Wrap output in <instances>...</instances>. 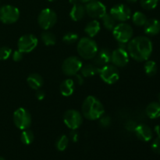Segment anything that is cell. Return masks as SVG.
<instances>
[{"mask_svg": "<svg viewBox=\"0 0 160 160\" xmlns=\"http://www.w3.org/2000/svg\"><path fill=\"white\" fill-rule=\"evenodd\" d=\"M78 54L84 59H92L96 55L98 48L95 40L90 37L81 38L77 46Z\"/></svg>", "mask_w": 160, "mask_h": 160, "instance_id": "3", "label": "cell"}, {"mask_svg": "<svg viewBox=\"0 0 160 160\" xmlns=\"http://www.w3.org/2000/svg\"><path fill=\"white\" fill-rule=\"evenodd\" d=\"M133 34L132 27L125 22H120L112 29V35L119 43L128 44L133 38Z\"/></svg>", "mask_w": 160, "mask_h": 160, "instance_id": "4", "label": "cell"}, {"mask_svg": "<svg viewBox=\"0 0 160 160\" xmlns=\"http://www.w3.org/2000/svg\"><path fill=\"white\" fill-rule=\"evenodd\" d=\"M34 133L29 129L23 130L21 133V135H20V140H21L22 143L24 144V145H31L33 142H34Z\"/></svg>", "mask_w": 160, "mask_h": 160, "instance_id": "27", "label": "cell"}, {"mask_svg": "<svg viewBox=\"0 0 160 160\" xmlns=\"http://www.w3.org/2000/svg\"><path fill=\"white\" fill-rule=\"evenodd\" d=\"M101 19L102 21L103 26L108 31H112V29L117 25V20H115V18L110 13L106 12Z\"/></svg>", "mask_w": 160, "mask_h": 160, "instance_id": "24", "label": "cell"}, {"mask_svg": "<svg viewBox=\"0 0 160 160\" xmlns=\"http://www.w3.org/2000/svg\"><path fill=\"white\" fill-rule=\"evenodd\" d=\"M100 30H101L100 23L97 20H95V19L89 22V23H88L85 28H84L85 33L90 38H94L95 36H96L99 33Z\"/></svg>", "mask_w": 160, "mask_h": 160, "instance_id": "21", "label": "cell"}, {"mask_svg": "<svg viewBox=\"0 0 160 160\" xmlns=\"http://www.w3.org/2000/svg\"><path fill=\"white\" fill-rule=\"evenodd\" d=\"M159 103H160V95H159Z\"/></svg>", "mask_w": 160, "mask_h": 160, "instance_id": "46", "label": "cell"}, {"mask_svg": "<svg viewBox=\"0 0 160 160\" xmlns=\"http://www.w3.org/2000/svg\"><path fill=\"white\" fill-rule=\"evenodd\" d=\"M78 34L75 32H68L67 34H64L63 38H62V41L64 43L67 44V45H72V44L78 42Z\"/></svg>", "mask_w": 160, "mask_h": 160, "instance_id": "30", "label": "cell"}, {"mask_svg": "<svg viewBox=\"0 0 160 160\" xmlns=\"http://www.w3.org/2000/svg\"><path fill=\"white\" fill-rule=\"evenodd\" d=\"M12 55V49L7 46L0 47V60H6Z\"/></svg>", "mask_w": 160, "mask_h": 160, "instance_id": "32", "label": "cell"}, {"mask_svg": "<svg viewBox=\"0 0 160 160\" xmlns=\"http://www.w3.org/2000/svg\"><path fill=\"white\" fill-rule=\"evenodd\" d=\"M155 131H156V133L158 134V135H159L160 134V126L159 125L155 127Z\"/></svg>", "mask_w": 160, "mask_h": 160, "instance_id": "40", "label": "cell"}, {"mask_svg": "<svg viewBox=\"0 0 160 160\" xmlns=\"http://www.w3.org/2000/svg\"><path fill=\"white\" fill-rule=\"evenodd\" d=\"M136 127H137V124L133 120L128 121L126 123V124H125V128L129 131H134V129L136 128Z\"/></svg>", "mask_w": 160, "mask_h": 160, "instance_id": "36", "label": "cell"}, {"mask_svg": "<svg viewBox=\"0 0 160 160\" xmlns=\"http://www.w3.org/2000/svg\"><path fill=\"white\" fill-rule=\"evenodd\" d=\"M144 31L148 35H156L160 32V22L156 19H148L144 25Z\"/></svg>", "mask_w": 160, "mask_h": 160, "instance_id": "17", "label": "cell"}, {"mask_svg": "<svg viewBox=\"0 0 160 160\" xmlns=\"http://www.w3.org/2000/svg\"><path fill=\"white\" fill-rule=\"evenodd\" d=\"M12 119L15 126L22 131L28 129L32 122V118L29 111L22 107L19 108L14 112Z\"/></svg>", "mask_w": 160, "mask_h": 160, "instance_id": "5", "label": "cell"}, {"mask_svg": "<svg viewBox=\"0 0 160 160\" xmlns=\"http://www.w3.org/2000/svg\"><path fill=\"white\" fill-rule=\"evenodd\" d=\"M12 58L13 59V61H15V62H20V61H21L23 59V53L22 52L19 51V50H16L12 53Z\"/></svg>", "mask_w": 160, "mask_h": 160, "instance_id": "35", "label": "cell"}, {"mask_svg": "<svg viewBox=\"0 0 160 160\" xmlns=\"http://www.w3.org/2000/svg\"><path fill=\"white\" fill-rule=\"evenodd\" d=\"M129 56L138 62H143L149 59L152 52V41L145 36H138L131 38L127 44Z\"/></svg>", "mask_w": 160, "mask_h": 160, "instance_id": "1", "label": "cell"}, {"mask_svg": "<svg viewBox=\"0 0 160 160\" xmlns=\"http://www.w3.org/2000/svg\"><path fill=\"white\" fill-rule=\"evenodd\" d=\"M111 54L112 52L107 48H102L98 50L96 55L94 57L95 64L98 67L107 65L111 62Z\"/></svg>", "mask_w": 160, "mask_h": 160, "instance_id": "15", "label": "cell"}, {"mask_svg": "<svg viewBox=\"0 0 160 160\" xmlns=\"http://www.w3.org/2000/svg\"><path fill=\"white\" fill-rule=\"evenodd\" d=\"M109 13L115 18L117 21L120 22L128 21L131 17V9L123 4H117L112 6Z\"/></svg>", "mask_w": 160, "mask_h": 160, "instance_id": "14", "label": "cell"}, {"mask_svg": "<svg viewBox=\"0 0 160 160\" xmlns=\"http://www.w3.org/2000/svg\"><path fill=\"white\" fill-rule=\"evenodd\" d=\"M63 122L70 130H77L83 123V116L76 109H69L63 115Z\"/></svg>", "mask_w": 160, "mask_h": 160, "instance_id": "11", "label": "cell"}, {"mask_svg": "<svg viewBox=\"0 0 160 160\" xmlns=\"http://www.w3.org/2000/svg\"><path fill=\"white\" fill-rule=\"evenodd\" d=\"M85 11L86 13L95 20L101 19L106 13V7L102 2L97 0L89 2L86 4Z\"/></svg>", "mask_w": 160, "mask_h": 160, "instance_id": "13", "label": "cell"}, {"mask_svg": "<svg viewBox=\"0 0 160 160\" xmlns=\"http://www.w3.org/2000/svg\"><path fill=\"white\" fill-rule=\"evenodd\" d=\"M144 70H145V73L148 76L152 77L157 72V65L156 62L153 60H146L145 65H144Z\"/></svg>", "mask_w": 160, "mask_h": 160, "instance_id": "26", "label": "cell"}, {"mask_svg": "<svg viewBox=\"0 0 160 160\" xmlns=\"http://www.w3.org/2000/svg\"><path fill=\"white\" fill-rule=\"evenodd\" d=\"M147 116L150 119H156L160 117V103L152 102L149 103L145 109Z\"/></svg>", "mask_w": 160, "mask_h": 160, "instance_id": "22", "label": "cell"}, {"mask_svg": "<svg viewBox=\"0 0 160 160\" xmlns=\"http://www.w3.org/2000/svg\"><path fill=\"white\" fill-rule=\"evenodd\" d=\"M70 138L73 142H77L78 140V134L75 131V130H72V131L70 132Z\"/></svg>", "mask_w": 160, "mask_h": 160, "instance_id": "39", "label": "cell"}, {"mask_svg": "<svg viewBox=\"0 0 160 160\" xmlns=\"http://www.w3.org/2000/svg\"><path fill=\"white\" fill-rule=\"evenodd\" d=\"M27 82L29 87L34 90H38L42 87L44 84V81L42 77L40 74L36 73H33L30 74L27 78Z\"/></svg>", "mask_w": 160, "mask_h": 160, "instance_id": "19", "label": "cell"}, {"mask_svg": "<svg viewBox=\"0 0 160 160\" xmlns=\"http://www.w3.org/2000/svg\"><path fill=\"white\" fill-rule=\"evenodd\" d=\"M74 81L73 79L64 80L60 84V92L63 96L69 97L74 92Z\"/></svg>", "mask_w": 160, "mask_h": 160, "instance_id": "20", "label": "cell"}, {"mask_svg": "<svg viewBox=\"0 0 160 160\" xmlns=\"http://www.w3.org/2000/svg\"><path fill=\"white\" fill-rule=\"evenodd\" d=\"M38 44V39L32 34H24L19 38L17 42V48L19 51L23 53H28L32 52Z\"/></svg>", "mask_w": 160, "mask_h": 160, "instance_id": "12", "label": "cell"}, {"mask_svg": "<svg viewBox=\"0 0 160 160\" xmlns=\"http://www.w3.org/2000/svg\"><path fill=\"white\" fill-rule=\"evenodd\" d=\"M85 13V7L81 3L77 2L72 6V9L70 12V17L73 21H79L84 18Z\"/></svg>", "mask_w": 160, "mask_h": 160, "instance_id": "18", "label": "cell"}, {"mask_svg": "<svg viewBox=\"0 0 160 160\" xmlns=\"http://www.w3.org/2000/svg\"><path fill=\"white\" fill-rule=\"evenodd\" d=\"M159 0H140L141 6L143 9L151 10L157 6Z\"/></svg>", "mask_w": 160, "mask_h": 160, "instance_id": "31", "label": "cell"}, {"mask_svg": "<svg viewBox=\"0 0 160 160\" xmlns=\"http://www.w3.org/2000/svg\"><path fill=\"white\" fill-rule=\"evenodd\" d=\"M0 160H6L4 159V158H2V157H1V156H0Z\"/></svg>", "mask_w": 160, "mask_h": 160, "instance_id": "44", "label": "cell"}, {"mask_svg": "<svg viewBox=\"0 0 160 160\" xmlns=\"http://www.w3.org/2000/svg\"><path fill=\"white\" fill-rule=\"evenodd\" d=\"M68 143H69V139L67 137L66 135H61L59 138L57 139L56 143V148H57L59 151L62 152L67 148L68 146Z\"/></svg>", "mask_w": 160, "mask_h": 160, "instance_id": "29", "label": "cell"}, {"mask_svg": "<svg viewBox=\"0 0 160 160\" xmlns=\"http://www.w3.org/2000/svg\"><path fill=\"white\" fill-rule=\"evenodd\" d=\"M48 2H54V1H56V0H48Z\"/></svg>", "mask_w": 160, "mask_h": 160, "instance_id": "45", "label": "cell"}, {"mask_svg": "<svg viewBox=\"0 0 160 160\" xmlns=\"http://www.w3.org/2000/svg\"><path fill=\"white\" fill-rule=\"evenodd\" d=\"M82 116L88 120H97L105 114V108L98 98L89 95L84 99L81 107Z\"/></svg>", "mask_w": 160, "mask_h": 160, "instance_id": "2", "label": "cell"}, {"mask_svg": "<svg viewBox=\"0 0 160 160\" xmlns=\"http://www.w3.org/2000/svg\"><path fill=\"white\" fill-rule=\"evenodd\" d=\"M98 68L96 65L93 64H86V65L82 66L81 69V73L84 78H91L95 75H96L98 73Z\"/></svg>", "mask_w": 160, "mask_h": 160, "instance_id": "23", "label": "cell"}, {"mask_svg": "<svg viewBox=\"0 0 160 160\" xmlns=\"http://www.w3.org/2000/svg\"><path fill=\"white\" fill-rule=\"evenodd\" d=\"M41 39H42V42L45 44L47 46H51V45H54L56 42V38L53 33L50 32V31H45L41 34Z\"/></svg>", "mask_w": 160, "mask_h": 160, "instance_id": "25", "label": "cell"}, {"mask_svg": "<svg viewBox=\"0 0 160 160\" xmlns=\"http://www.w3.org/2000/svg\"><path fill=\"white\" fill-rule=\"evenodd\" d=\"M92 1H94V0H79V2H83V3H88L89 2H92Z\"/></svg>", "mask_w": 160, "mask_h": 160, "instance_id": "41", "label": "cell"}, {"mask_svg": "<svg viewBox=\"0 0 160 160\" xmlns=\"http://www.w3.org/2000/svg\"><path fill=\"white\" fill-rule=\"evenodd\" d=\"M78 2H79V0H70V2L71 3L72 5L75 4V3Z\"/></svg>", "mask_w": 160, "mask_h": 160, "instance_id": "42", "label": "cell"}, {"mask_svg": "<svg viewBox=\"0 0 160 160\" xmlns=\"http://www.w3.org/2000/svg\"><path fill=\"white\" fill-rule=\"evenodd\" d=\"M100 78L108 84H113L120 78V72L117 67L112 64H107L98 68Z\"/></svg>", "mask_w": 160, "mask_h": 160, "instance_id": "7", "label": "cell"}, {"mask_svg": "<svg viewBox=\"0 0 160 160\" xmlns=\"http://www.w3.org/2000/svg\"><path fill=\"white\" fill-rule=\"evenodd\" d=\"M147 17L145 13L142 12H135L134 14H133L132 17V21L133 23H134L135 25L139 27L144 26L145 23V22L147 21Z\"/></svg>", "mask_w": 160, "mask_h": 160, "instance_id": "28", "label": "cell"}, {"mask_svg": "<svg viewBox=\"0 0 160 160\" xmlns=\"http://www.w3.org/2000/svg\"><path fill=\"white\" fill-rule=\"evenodd\" d=\"M35 96L36 98H38V100L42 101V100H43L44 98H45V93L43 92V91H41L38 89V90H37V92H36Z\"/></svg>", "mask_w": 160, "mask_h": 160, "instance_id": "38", "label": "cell"}, {"mask_svg": "<svg viewBox=\"0 0 160 160\" xmlns=\"http://www.w3.org/2000/svg\"><path fill=\"white\" fill-rule=\"evenodd\" d=\"M57 21V15L56 12L49 8L42 9L38 17V23L41 28L45 31L52 28Z\"/></svg>", "mask_w": 160, "mask_h": 160, "instance_id": "9", "label": "cell"}, {"mask_svg": "<svg viewBox=\"0 0 160 160\" xmlns=\"http://www.w3.org/2000/svg\"><path fill=\"white\" fill-rule=\"evenodd\" d=\"M75 77V81L79 85H82L84 82V77L82 76V74H80V73H77V74L74 75Z\"/></svg>", "mask_w": 160, "mask_h": 160, "instance_id": "37", "label": "cell"}, {"mask_svg": "<svg viewBox=\"0 0 160 160\" xmlns=\"http://www.w3.org/2000/svg\"><path fill=\"white\" fill-rule=\"evenodd\" d=\"M126 1L129 3H134L137 2V0H126Z\"/></svg>", "mask_w": 160, "mask_h": 160, "instance_id": "43", "label": "cell"}, {"mask_svg": "<svg viewBox=\"0 0 160 160\" xmlns=\"http://www.w3.org/2000/svg\"><path fill=\"white\" fill-rule=\"evenodd\" d=\"M134 133L138 139L143 142H149L153 137V132L151 128L145 124L137 125Z\"/></svg>", "mask_w": 160, "mask_h": 160, "instance_id": "16", "label": "cell"}, {"mask_svg": "<svg viewBox=\"0 0 160 160\" xmlns=\"http://www.w3.org/2000/svg\"><path fill=\"white\" fill-rule=\"evenodd\" d=\"M152 150L155 152L160 154V134L157 136V138H156L154 140V142H152Z\"/></svg>", "mask_w": 160, "mask_h": 160, "instance_id": "34", "label": "cell"}, {"mask_svg": "<svg viewBox=\"0 0 160 160\" xmlns=\"http://www.w3.org/2000/svg\"><path fill=\"white\" fill-rule=\"evenodd\" d=\"M20 18V10L12 5H5L0 7V21L5 24L16 23Z\"/></svg>", "mask_w": 160, "mask_h": 160, "instance_id": "8", "label": "cell"}, {"mask_svg": "<svg viewBox=\"0 0 160 160\" xmlns=\"http://www.w3.org/2000/svg\"><path fill=\"white\" fill-rule=\"evenodd\" d=\"M99 125L102 128H108L111 124V118L108 115H103L99 119Z\"/></svg>", "mask_w": 160, "mask_h": 160, "instance_id": "33", "label": "cell"}, {"mask_svg": "<svg viewBox=\"0 0 160 160\" xmlns=\"http://www.w3.org/2000/svg\"><path fill=\"white\" fill-rule=\"evenodd\" d=\"M111 62L117 67H123L129 62V53L127 44L120 43V46L114 49L111 54Z\"/></svg>", "mask_w": 160, "mask_h": 160, "instance_id": "6", "label": "cell"}, {"mask_svg": "<svg viewBox=\"0 0 160 160\" xmlns=\"http://www.w3.org/2000/svg\"><path fill=\"white\" fill-rule=\"evenodd\" d=\"M82 66V61L80 58L77 56H70L62 62V71L67 76H74L81 70Z\"/></svg>", "mask_w": 160, "mask_h": 160, "instance_id": "10", "label": "cell"}]
</instances>
